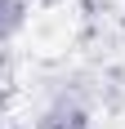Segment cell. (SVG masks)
<instances>
[{
    "instance_id": "1",
    "label": "cell",
    "mask_w": 125,
    "mask_h": 129,
    "mask_svg": "<svg viewBox=\"0 0 125 129\" xmlns=\"http://www.w3.org/2000/svg\"><path fill=\"white\" fill-rule=\"evenodd\" d=\"M18 22H23V0H0V40L13 36Z\"/></svg>"
}]
</instances>
